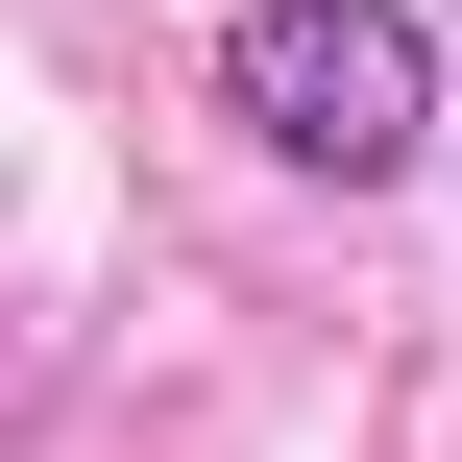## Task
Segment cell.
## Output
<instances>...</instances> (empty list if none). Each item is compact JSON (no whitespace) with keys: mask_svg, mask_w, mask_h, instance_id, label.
I'll return each instance as SVG.
<instances>
[{"mask_svg":"<svg viewBox=\"0 0 462 462\" xmlns=\"http://www.w3.org/2000/svg\"><path fill=\"white\" fill-rule=\"evenodd\" d=\"M439 171H462V146H439Z\"/></svg>","mask_w":462,"mask_h":462,"instance_id":"obj_2","label":"cell"},{"mask_svg":"<svg viewBox=\"0 0 462 462\" xmlns=\"http://www.w3.org/2000/svg\"><path fill=\"white\" fill-rule=\"evenodd\" d=\"M219 122H244L268 171H341V195H390V171L462 146L414 0H244V24H219Z\"/></svg>","mask_w":462,"mask_h":462,"instance_id":"obj_1","label":"cell"}]
</instances>
